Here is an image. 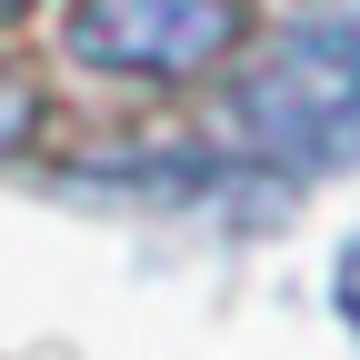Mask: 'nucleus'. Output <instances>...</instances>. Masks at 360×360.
Listing matches in <instances>:
<instances>
[{
    "label": "nucleus",
    "instance_id": "20e7f679",
    "mask_svg": "<svg viewBox=\"0 0 360 360\" xmlns=\"http://www.w3.org/2000/svg\"><path fill=\"white\" fill-rule=\"evenodd\" d=\"M340 321H350V330H360V240H350V250H340Z\"/></svg>",
    "mask_w": 360,
    "mask_h": 360
},
{
    "label": "nucleus",
    "instance_id": "f257e3e1",
    "mask_svg": "<svg viewBox=\"0 0 360 360\" xmlns=\"http://www.w3.org/2000/svg\"><path fill=\"white\" fill-rule=\"evenodd\" d=\"M240 120L281 160H350L360 150V0H310L300 30L250 80Z\"/></svg>",
    "mask_w": 360,
    "mask_h": 360
},
{
    "label": "nucleus",
    "instance_id": "7ed1b4c3",
    "mask_svg": "<svg viewBox=\"0 0 360 360\" xmlns=\"http://www.w3.org/2000/svg\"><path fill=\"white\" fill-rule=\"evenodd\" d=\"M20 130H30V90H20V80H0V150L20 141Z\"/></svg>",
    "mask_w": 360,
    "mask_h": 360
},
{
    "label": "nucleus",
    "instance_id": "f03ea898",
    "mask_svg": "<svg viewBox=\"0 0 360 360\" xmlns=\"http://www.w3.org/2000/svg\"><path fill=\"white\" fill-rule=\"evenodd\" d=\"M231 30H240L231 0H80L70 11V60L80 70L180 80V70H210L231 51Z\"/></svg>",
    "mask_w": 360,
    "mask_h": 360
}]
</instances>
